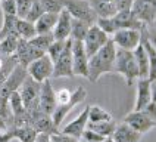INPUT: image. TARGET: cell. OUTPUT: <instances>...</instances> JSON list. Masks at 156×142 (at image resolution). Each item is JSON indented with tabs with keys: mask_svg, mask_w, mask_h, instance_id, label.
Returning <instances> with one entry per match:
<instances>
[{
	"mask_svg": "<svg viewBox=\"0 0 156 142\" xmlns=\"http://www.w3.org/2000/svg\"><path fill=\"white\" fill-rule=\"evenodd\" d=\"M115 55H116V46L109 39V42L102 49H99L93 56L88 58V76H87V79L96 83L103 74L113 73Z\"/></svg>",
	"mask_w": 156,
	"mask_h": 142,
	"instance_id": "obj_1",
	"label": "cell"
},
{
	"mask_svg": "<svg viewBox=\"0 0 156 142\" xmlns=\"http://www.w3.org/2000/svg\"><path fill=\"white\" fill-rule=\"evenodd\" d=\"M113 73L122 76V79L125 80L127 86H133L136 83V80L139 79L140 76L133 50H124V49H118L116 47Z\"/></svg>",
	"mask_w": 156,
	"mask_h": 142,
	"instance_id": "obj_2",
	"label": "cell"
},
{
	"mask_svg": "<svg viewBox=\"0 0 156 142\" xmlns=\"http://www.w3.org/2000/svg\"><path fill=\"white\" fill-rule=\"evenodd\" d=\"M40 89H41V83L35 81L31 79L30 76H27L22 84L19 86L18 92L22 98L24 106L27 110V114H34L41 111L40 110V104H38V98H40Z\"/></svg>",
	"mask_w": 156,
	"mask_h": 142,
	"instance_id": "obj_3",
	"label": "cell"
},
{
	"mask_svg": "<svg viewBox=\"0 0 156 142\" xmlns=\"http://www.w3.org/2000/svg\"><path fill=\"white\" fill-rule=\"evenodd\" d=\"M87 96V90L83 86H78L74 92H71V98L65 102V104H58L55 111L52 113V120H53V124L59 129L63 123V120L66 118V115L69 114L72 111L74 106H77L78 104H81Z\"/></svg>",
	"mask_w": 156,
	"mask_h": 142,
	"instance_id": "obj_4",
	"label": "cell"
},
{
	"mask_svg": "<svg viewBox=\"0 0 156 142\" xmlns=\"http://www.w3.org/2000/svg\"><path fill=\"white\" fill-rule=\"evenodd\" d=\"M62 3H63V9H66L72 18L86 21L90 25L96 24L97 15L91 9L88 0H62Z\"/></svg>",
	"mask_w": 156,
	"mask_h": 142,
	"instance_id": "obj_5",
	"label": "cell"
},
{
	"mask_svg": "<svg viewBox=\"0 0 156 142\" xmlns=\"http://www.w3.org/2000/svg\"><path fill=\"white\" fill-rule=\"evenodd\" d=\"M27 74L38 83H43L44 80L50 79L53 74V61L47 56V53L41 55L40 58L34 59L27 65Z\"/></svg>",
	"mask_w": 156,
	"mask_h": 142,
	"instance_id": "obj_6",
	"label": "cell"
},
{
	"mask_svg": "<svg viewBox=\"0 0 156 142\" xmlns=\"http://www.w3.org/2000/svg\"><path fill=\"white\" fill-rule=\"evenodd\" d=\"M111 40L118 49L134 50L141 40V30L137 28H122L111 36Z\"/></svg>",
	"mask_w": 156,
	"mask_h": 142,
	"instance_id": "obj_7",
	"label": "cell"
},
{
	"mask_svg": "<svg viewBox=\"0 0 156 142\" xmlns=\"http://www.w3.org/2000/svg\"><path fill=\"white\" fill-rule=\"evenodd\" d=\"M109 39H111V36L106 34L97 24L90 25L88 33H87V36L84 37V40H83V44H84L87 56H88V58L93 56L99 49H102L105 44L109 42Z\"/></svg>",
	"mask_w": 156,
	"mask_h": 142,
	"instance_id": "obj_8",
	"label": "cell"
},
{
	"mask_svg": "<svg viewBox=\"0 0 156 142\" xmlns=\"http://www.w3.org/2000/svg\"><path fill=\"white\" fill-rule=\"evenodd\" d=\"M72 40L68 39L65 47L59 58L53 62V74L52 77L55 79H61V77H74V71H72Z\"/></svg>",
	"mask_w": 156,
	"mask_h": 142,
	"instance_id": "obj_9",
	"label": "cell"
},
{
	"mask_svg": "<svg viewBox=\"0 0 156 142\" xmlns=\"http://www.w3.org/2000/svg\"><path fill=\"white\" fill-rule=\"evenodd\" d=\"M72 71L74 76L86 77L88 76V56L86 53L84 44L80 40H72Z\"/></svg>",
	"mask_w": 156,
	"mask_h": 142,
	"instance_id": "obj_10",
	"label": "cell"
},
{
	"mask_svg": "<svg viewBox=\"0 0 156 142\" xmlns=\"http://www.w3.org/2000/svg\"><path fill=\"white\" fill-rule=\"evenodd\" d=\"M122 121H125L127 124H130L131 127H133L134 130H137L140 135H144V133L150 132L153 127H156L155 120H152L150 117H147L141 110H140V111L133 110L131 113H128V114L124 117Z\"/></svg>",
	"mask_w": 156,
	"mask_h": 142,
	"instance_id": "obj_11",
	"label": "cell"
},
{
	"mask_svg": "<svg viewBox=\"0 0 156 142\" xmlns=\"http://www.w3.org/2000/svg\"><path fill=\"white\" fill-rule=\"evenodd\" d=\"M41 55H44L43 50L34 47L28 40H24V39H19L18 40V46H16V50H15V58H16L18 64L22 65L24 68H27V65L30 62H33L34 59L40 58Z\"/></svg>",
	"mask_w": 156,
	"mask_h": 142,
	"instance_id": "obj_12",
	"label": "cell"
},
{
	"mask_svg": "<svg viewBox=\"0 0 156 142\" xmlns=\"http://www.w3.org/2000/svg\"><path fill=\"white\" fill-rule=\"evenodd\" d=\"M38 104H40V110L44 114L52 115V113L56 108V90L53 89L50 79L44 80L41 83V89H40V98H38Z\"/></svg>",
	"mask_w": 156,
	"mask_h": 142,
	"instance_id": "obj_13",
	"label": "cell"
},
{
	"mask_svg": "<svg viewBox=\"0 0 156 142\" xmlns=\"http://www.w3.org/2000/svg\"><path fill=\"white\" fill-rule=\"evenodd\" d=\"M87 121H88V106H86L72 121L65 124L59 130L62 133H65V135H69V136H74V138L80 139L81 138V133L84 132V129L87 127Z\"/></svg>",
	"mask_w": 156,
	"mask_h": 142,
	"instance_id": "obj_14",
	"label": "cell"
},
{
	"mask_svg": "<svg viewBox=\"0 0 156 142\" xmlns=\"http://www.w3.org/2000/svg\"><path fill=\"white\" fill-rule=\"evenodd\" d=\"M71 24H72V17L66 9H62L58 13V21L52 31L55 40H68L71 33Z\"/></svg>",
	"mask_w": 156,
	"mask_h": 142,
	"instance_id": "obj_15",
	"label": "cell"
},
{
	"mask_svg": "<svg viewBox=\"0 0 156 142\" xmlns=\"http://www.w3.org/2000/svg\"><path fill=\"white\" fill-rule=\"evenodd\" d=\"M111 138L113 142H140L141 135L137 130H134L130 124L122 121V123L116 124Z\"/></svg>",
	"mask_w": 156,
	"mask_h": 142,
	"instance_id": "obj_16",
	"label": "cell"
},
{
	"mask_svg": "<svg viewBox=\"0 0 156 142\" xmlns=\"http://www.w3.org/2000/svg\"><path fill=\"white\" fill-rule=\"evenodd\" d=\"M137 84V90H136V104H134V110L140 111L147 105L152 101L150 96V79H137L136 80Z\"/></svg>",
	"mask_w": 156,
	"mask_h": 142,
	"instance_id": "obj_17",
	"label": "cell"
},
{
	"mask_svg": "<svg viewBox=\"0 0 156 142\" xmlns=\"http://www.w3.org/2000/svg\"><path fill=\"white\" fill-rule=\"evenodd\" d=\"M88 3L97 18H111L118 12L115 0H88Z\"/></svg>",
	"mask_w": 156,
	"mask_h": 142,
	"instance_id": "obj_18",
	"label": "cell"
},
{
	"mask_svg": "<svg viewBox=\"0 0 156 142\" xmlns=\"http://www.w3.org/2000/svg\"><path fill=\"white\" fill-rule=\"evenodd\" d=\"M12 133H13V138L18 139L19 142H34L37 138V130H35L33 126L30 124H21V126H12L9 127Z\"/></svg>",
	"mask_w": 156,
	"mask_h": 142,
	"instance_id": "obj_19",
	"label": "cell"
},
{
	"mask_svg": "<svg viewBox=\"0 0 156 142\" xmlns=\"http://www.w3.org/2000/svg\"><path fill=\"white\" fill-rule=\"evenodd\" d=\"M133 53H134V58H136V62H137L139 76L141 79H149V58H147L146 49L143 47V44L140 43L139 46L133 50Z\"/></svg>",
	"mask_w": 156,
	"mask_h": 142,
	"instance_id": "obj_20",
	"label": "cell"
},
{
	"mask_svg": "<svg viewBox=\"0 0 156 142\" xmlns=\"http://www.w3.org/2000/svg\"><path fill=\"white\" fill-rule=\"evenodd\" d=\"M58 21V13H50V12H44L41 17L34 22L37 34H43V33H52L55 24Z\"/></svg>",
	"mask_w": 156,
	"mask_h": 142,
	"instance_id": "obj_21",
	"label": "cell"
},
{
	"mask_svg": "<svg viewBox=\"0 0 156 142\" xmlns=\"http://www.w3.org/2000/svg\"><path fill=\"white\" fill-rule=\"evenodd\" d=\"M15 30H16V34L19 36V39H24V40H31L37 34L34 22H30L25 18H18Z\"/></svg>",
	"mask_w": 156,
	"mask_h": 142,
	"instance_id": "obj_22",
	"label": "cell"
},
{
	"mask_svg": "<svg viewBox=\"0 0 156 142\" xmlns=\"http://www.w3.org/2000/svg\"><path fill=\"white\" fill-rule=\"evenodd\" d=\"M116 127V121L115 120H106V121H97V123H91V121H87V129L93 130V132L102 135L105 138L108 136H112L113 130Z\"/></svg>",
	"mask_w": 156,
	"mask_h": 142,
	"instance_id": "obj_23",
	"label": "cell"
},
{
	"mask_svg": "<svg viewBox=\"0 0 156 142\" xmlns=\"http://www.w3.org/2000/svg\"><path fill=\"white\" fill-rule=\"evenodd\" d=\"M88 28H90V24H88V22L72 18L69 39L71 40H80V42H83L84 37L87 36V33H88Z\"/></svg>",
	"mask_w": 156,
	"mask_h": 142,
	"instance_id": "obj_24",
	"label": "cell"
},
{
	"mask_svg": "<svg viewBox=\"0 0 156 142\" xmlns=\"http://www.w3.org/2000/svg\"><path fill=\"white\" fill-rule=\"evenodd\" d=\"M18 40H19V36L18 34H9L6 37H3L0 40V55H3V56H12V55H15Z\"/></svg>",
	"mask_w": 156,
	"mask_h": 142,
	"instance_id": "obj_25",
	"label": "cell"
},
{
	"mask_svg": "<svg viewBox=\"0 0 156 142\" xmlns=\"http://www.w3.org/2000/svg\"><path fill=\"white\" fill-rule=\"evenodd\" d=\"M113 117L111 113H108L105 108L99 105H88V121L97 123V121H106V120H112Z\"/></svg>",
	"mask_w": 156,
	"mask_h": 142,
	"instance_id": "obj_26",
	"label": "cell"
},
{
	"mask_svg": "<svg viewBox=\"0 0 156 142\" xmlns=\"http://www.w3.org/2000/svg\"><path fill=\"white\" fill-rule=\"evenodd\" d=\"M28 42L33 44L34 47L40 49V50H43L46 53V50L49 49V46L55 42V37H53V33H43V34H35Z\"/></svg>",
	"mask_w": 156,
	"mask_h": 142,
	"instance_id": "obj_27",
	"label": "cell"
},
{
	"mask_svg": "<svg viewBox=\"0 0 156 142\" xmlns=\"http://www.w3.org/2000/svg\"><path fill=\"white\" fill-rule=\"evenodd\" d=\"M65 43H66V40H55V42H53V43L49 46V49L46 50L47 56H49V58H50L53 62L59 58V55L62 53L63 47H65Z\"/></svg>",
	"mask_w": 156,
	"mask_h": 142,
	"instance_id": "obj_28",
	"label": "cell"
},
{
	"mask_svg": "<svg viewBox=\"0 0 156 142\" xmlns=\"http://www.w3.org/2000/svg\"><path fill=\"white\" fill-rule=\"evenodd\" d=\"M43 13H44V9L41 6V3L38 0H34L33 5H31V8H30V10H28V13H27L25 19H28L30 22H35Z\"/></svg>",
	"mask_w": 156,
	"mask_h": 142,
	"instance_id": "obj_29",
	"label": "cell"
},
{
	"mask_svg": "<svg viewBox=\"0 0 156 142\" xmlns=\"http://www.w3.org/2000/svg\"><path fill=\"white\" fill-rule=\"evenodd\" d=\"M43 6L44 12H50V13H59L63 9L62 0H38Z\"/></svg>",
	"mask_w": 156,
	"mask_h": 142,
	"instance_id": "obj_30",
	"label": "cell"
},
{
	"mask_svg": "<svg viewBox=\"0 0 156 142\" xmlns=\"http://www.w3.org/2000/svg\"><path fill=\"white\" fill-rule=\"evenodd\" d=\"M34 0H15V5H16V17L18 18H25L28 10L31 8Z\"/></svg>",
	"mask_w": 156,
	"mask_h": 142,
	"instance_id": "obj_31",
	"label": "cell"
},
{
	"mask_svg": "<svg viewBox=\"0 0 156 142\" xmlns=\"http://www.w3.org/2000/svg\"><path fill=\"white\" fill-rule=\"evenodd\" d=\"M0 9L3 15H16V5L15 0H2Z\"/></svg>",
	"mask_w": 156,
	"mask_h": 142,
	"instance_id": "obj_32",
	"label": "cell"
},
{
	"mask_svg": "<svg viewBox=\"0 0 156 142\" xmlns=\"http://www.w3.org/2000/svg\"><path fill=\"white\" fill-rule=\"evenodd\" d=\"M81 139H84V141H88V142H103L105 141V136L102 135H99V133L93 132V130H90V129H84V132L81 133Z\"/></svg>",
	"mask_w": 156,
	"mask_h": 142,
	"instance_id": "obj_33",
	"label": "cell"
},
{
	"mask_svg": "<svg viewBox=\"0 0 156 142\" xmlns=\"http://www.w3.org/2000/svg\"><path fill=\"white\" fill-rule=\"evenodd\" d=\"M52 142H77V138L65 135V133H62L59 130L56 133H52Z\"/></svg>",
	"mask_w": 156,
	"mask_h": 142,
	"instance_id": "obj_34",
	"label": "cell"
},
{
	"mask_svg": "<svg viewBox=\"0 0 156 142\" xmlns=\"http://www.w3.org/2000/svg\"><path fill=\"white\" fill-rule=\"evenodd\" d=\"M71 98V90L69 89H59L58 92H56V102L58 104H65L68 99ZM56 104V105H58Z\"/></svg>",
	"mask_w": 156,
	"mask_h": 142,
	"instance_id": "obj_35",
	"label": "cell"
},
{
	"mask_svg": "<svg viewBox=\"0 0 156 142\" xmlns=\"http://www.w3.org/2000/svg\"><path fill=\"white\" fill-rule=\"evenodd\" d=\"M141 111L147 115V117H150L152 120H155L156 121V102L155 101H150V102H149L147 105L144 106Z\"/></svg>",
	"mask_w": 156,
	"mask_h": 142,
	"instance_id": "obj_36",
	"label": "cell"
},
{
	"mask_svg": "<svg viewBox=\"0 0 156 142\" xmlns=\"http://www.w3.org/2000/svg\"><path fill=\"white\" fill-rule=\"evenodd\" d=\"M136 0H115L118 10H131Z\"/></svg>",
	"mask_w": 156,
	"mask_h": 142,
	"instance_id": "obj_37",
	"label": "cell"
},
{
	"mask_svg": "<svg viewBox=\"0 0 156 142\" xmlns=\"http://www.w3.org/2000/svg\"><path fill=\"white\" fill-rule=\"evenodd\" d=\"M146 34H147L150 43L156 47V27H146Z\"/></svg>",
	"mask_w": 156,
	"mask_h": 142,
	"instance_id": "obj_38",
	"label": "cell"
},
{
	"mask_svg": "<svg viewBox=\"0 0 156 142\" xmlns=\"http://www.w3.org/2000/svg\"><path fill=\"white\" fill-rule=\"evenodd\" d=\"M12 139H15V138H13V133L10 129L5 130V132H0V142H10Z\"/></svg>",
	"mask_w": 156,
	"mask_h": 142,
	"instance_id": "obj_39",
	"label": "cell"
},
{
	"mask_svg": "<svg viewBox=\"0 0 156 142\" xmlns=\"http://www.w3.org/2000/svg\"><path fill=\"white\" fill-rule=\"evenodd\" d=\"M34 142H52V135L50 133H37V138Z\"/></svg>",
	"mask_w": 156,
	"mask_h": 142,
	"instance_id": "obj_40",
	"label": "cell"
},
{
	"mask_svg": "<svg viewBox=\"0 0 156 142\" xmlns=\"http://www.w3.org/2000/svg\"><path fill=\"white\" fill-rule=\"evenodd\" d=\"M150 96H152V101L156 102V77L150 80Z\"/></svg>",
	"mask_w": 156,
	"mask_h": 142,
	"instance_id": "obj_41",
	"label": "cell"
},
{
	"mask_svg": "<svg viewBox=\"0 0 156 142\" xmlns=\"http://www.w3.org/2000/svg\"><path fill=\"white\" fill-rule=\"evenodd\" d=\"M9 129V124L6 123V120H3L2 117H0V132H5V130H8Z\"/></svg>",
	"mask_w": 156,
	"mask_h": 142,
	"instance_id": "obj_42",
	"label": "cell"
},
{
	"mask_svg": "<svg viewBox=\"0 0 156 142\" xmlns=\"http://www.w3.org/2000/svg\"><path fill=\"white\" fill-rule=\"evenodd\" d=\"M103 142H113V141H112V138H111V136H108V138H105Z\"/></svg>",
	"mask_w": 156,
	"mask_h": 142,
	"instance_id": "obj_43",
	"label": "cell"
},
{
	"mask_svg": "<svg viewBox=\"0 0 156 142\" xmlns=\"http://www.w3.org/2000/svg\"><path fill=\"white\" fill-rule=\"evenodd\" d=\"M77 142H88V141H84V139H81V138H80V139H77Z\"/></svg>",
	"mask_w": 156,
	"mask_h": 142,
	"instance_id": "obj_44",
	"label": "cell"
},
{
	"mask_svg": "<svg viewBox=\"0 0 156 142\" xmlns=\"http://www.w3.org/2000/svg\"><path fill=\"white\" fill-rule=\"evenodd\" d=\"M0 2H2V0H0Z\"/></svg>",
	"mask_w": 156,
	"mask_h": 142,
	"instance_id": "obj_45",
	"label": "cell"
}]
</instances>
